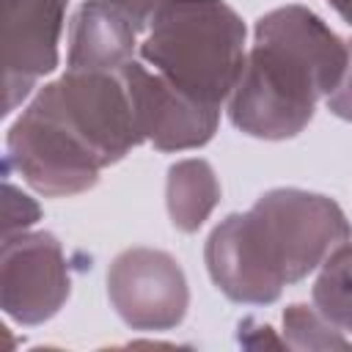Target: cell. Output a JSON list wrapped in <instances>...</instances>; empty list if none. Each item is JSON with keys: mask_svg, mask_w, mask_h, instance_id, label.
I'll list each match as a JSON object with an SVG mask.
<instances>
[{"mask_svg": "<svg viewBox=\"0 0 352 352\" xmlns=\"http://www.w3.org/2000/svg\"><path fill=\"white\" fill-rule=\"evenodd\" d=\"M38 217H41L38 204L30 195H25L19 187L6 182L3 184V236L28 231Z\"/></svg>", "mask_w": 352, "mask_h": 352, "instance_id": "obj_14", "label": "cell"}, {"mask_svg": "<svg viewBox=\"0 0 352 352\" xmlns=\"http://www.w3.org/2000/svg\"><path fill=\"white\" fill-rule=\"evenodd\" d=\"M165 204L168 217L179 231H198L220 204V182L214 176V168L198 157L173 162L168 168Z\"/></svg>", "mask_w": 352, "mask_h": 352, "instance_id": "obj_11", "label": "cell"}, {"mask_svg": "<svg viewBox=\"0 0 352 352\" xmlns=\"http://www.w3.org/2000/svg\"><path fill=\"white\" fill-rule=\"evenodd\" d=\"M118 74L129 94L143 143H151L160 151H187L201 148L214 138L220 121L217 107L187 96L143 60H129Z\"/></svg>", "mask_w": 352, "mask_h": 352, "instance_id": "obj_8", "label": "cell"}, {"mask_svg": "<svg viewBox=\"0 0 352 352\" xmlns=\"http://www.w3.org/2000/svg\"><path fill=\"white\" fill-rule=\"evenodd\" d=\"M107 297L126 327L143 333L173 330L190 308V289L179 261L157 248H129L110 261Z\"/></svg>", "mask_w": 352, "mask_h": 352, "instance_id": "obj_6", "label": "cell"}, {"mask_svg": "<svg viewBox=\"0 0 352 352\" xmlns=\"http://www.w3.org/2000/svg\"><path fill=\"white\" fill-rule=\"evenodd\" d=\"M72 292L69 261L50 231H22L3 236L0 250V305L16 324L50 322Z\"/></svg>", "mask_w": 352, "mask_h": 352, "instance_id": "obj_7", "label": "cell"}, {"mask_svg": "<svg viewBox=\"0 0 352 352\" xmlns=\"http://www.w3.org/2000/svg\"><path fill=\"white\" fill-rule=\"evenodd\" d=\"M283 344L289 349H352V341L316 305L292 302L283 311Z\"/></svg>", "mask_w": 352, "mask_h": 352, "instance_id": "obj_13", "label": "cell"}, {"mask_svg": "<svg viewBox=\"0 0 352 352\" xmlns=\"http://www.w3.org/2000/svg\"><path fill=\"white\" fill-rule=\"evenodd\" d=\"M349 44L305 6L267 11L253 28L242 74L228 96L231 124L258 140L300 135L346 69Z\"/></svg>", "mask_w": 352, "mask_h": 352, "instance_id": "obj_2", "label": "cell"}, {"mask_svg": "<svg viewBox=\"0 0 352 352\" xmlns=\"http://www.w3.org/2000/svg\"><path fill=\"white\" fill-rule=\"evenodd\" d=\"M311 297L314 305L338 330L352 336V239L324 258L314 280Z\"/></svg>", "mask_w": 352, "mask_h": 352, "instance_id": "obj_12", "label": "cell"}, {"mask_svg": "<svg viewBox=\"0 0 352 352\" xmlns=\"http://www.w3.org/2000/svg\"><path fill=\"white\" fill-rule=\"evenodd\" d=\"M138 25L107 0H82L69 25L66 69L121 72L140 47Z\"/></svg>", "mask_w": 352, "mask_h": 352, "instance_id": "obj_10", "label": "cell"}, {"mask_svg": "<svg viewBox=\"0 0 352 352\" xmlns=\"http://www.w3.org/2000/svg\"><path fill=\"white\" fill-rule=\"evenodd\" d=\"M333 8H336V14L341 16V19H346L349 25H352V0H327Z\"/></svg>", "mask_w": 352, "mask_h": 352, "instance_id": "obj_17", "label": "cell"}, {"mask_svg": "<svg viewBox=\"0 0 352 352\" xmlns=\"http://www.w3.org/2000/svg\"><path fill=\"white\" fill-rule=\"evenodd\" d=\"M107 3H113L116 8H121V11H124L135 25H138V30H140V33H146L148 19H151L154 8L160 6V0H107Z\"/></svg>", "mask_w": 352, "mask_h": 352, "instance_id": "obj_16", "label": "cell"}, {"mask_svg": "<svg viewBox=\"0 0 352 352\" xmlns=\"http://www.w3.org/2000/svg\"><path fill=\"white\" fill-rule=\"evenodd\" d=\"M346 44H349V60H346L344 77H341L338 88L324 99L327 110L333 116H338L341 121H352V41H346Z\"/></svg>", "mask_w": 352, "mask_h": 352, "instance_id": "obj_15", "label": "cell"}, {"mask_svg": "<svg viewBox=\"0 0 352 352\" xmlns=\"http://www.w3.org/2000/svg\"><path fill=\"white\" fill-rule=\"evenodd\" d=\"M245 38L242 16L226 0H160L138 55L179 91L220 110L242 74Z\"/></svg>", "mask_w": 352, "mask_h": 352, "instance_id": "obj_3", "label": "cell"}, {"mask_svg": "<svg viewBox=\"0 0 352 352\" xmlns=\"http://www.w3.org/2000/svg\"><path fill=\"white\" fill-rule=\"evenodd\" d=\"M6 148L8 165L47 198L80 195L99 182V160L38 91L11 124Z\"/></svg>", "mask_w": 352, "mask_h": 352, "instance_id": "obj_4", "label": "cell"}, {"mask_svg": "<svg viewBox=\"0 0 352 352\" xmlns=\"http://www.w3.org/2000/svg\"><path fill=\"white\" fill-rule=\"evenodd\" d=\"M352 239L344 209L300 187H275L248 212L223 217L204 248L212 283L231 302L270 305Z\"/></svg>", "mask_w": 352, "mask_h": 352, "instance_id": "obj_1", "label": "cell"}, {"mask_svg": "<svg viewBox=\"0 0 352 352\" xmlns=\"http://www.w3.org/2000/svg\"><path fill=\"white\" fill-rule=\"evenodd\" d=\"M69 0H3V88L6 116L14 113L58 66Z\"/></svg>", "mask_w": 352, "mask_h": 352, "instance_id": "obj_9", "label": "cell"}, {"mask_svg": "<svg viewBox=\"0 0 352 352\" xmlns=\"http://www.w3.org/2000/svg\"><path fill=\"white\" fill-rule=\"evenodd\" d=\"M38 94L58 110L102 168L121 162L143 143L129 94L116 72L66 69V74L38 88Z\"/></svg>", "mask_w": 352, "mask_h": 352, "instance_id": "obj_5", "label": "cell"}]
</instances>
